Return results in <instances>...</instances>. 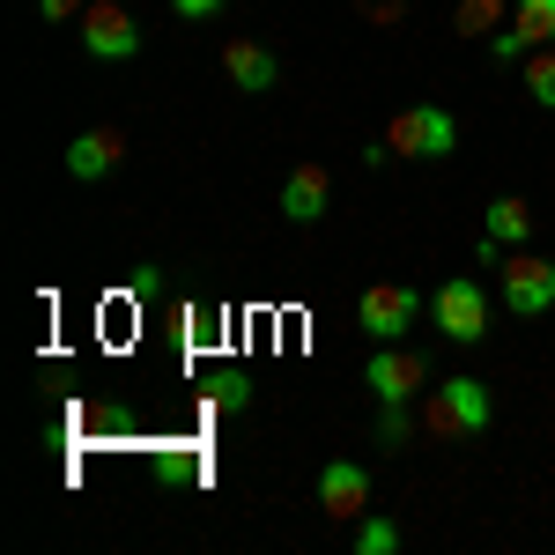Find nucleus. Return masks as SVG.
Segmentation results:
<instances>
[{
    "label": "nucleus",
    "instance_id": "nucleus-1",
    "mask_svg": "<svg viewBox=\"0 0 555 555\" xmlns=\"http://www.w3.org/2000/svg\"><path fill=\"white\" fill-rule=\"evenodd\" d=\"M385 149H400L408 164H437V156L460 149V119L444 104H400L392 127H385Z\"/></svg>",
    "mask_w": 555,
    "mask_h": 555
},
{
    "label": "nucleus",
    "instance_id": "nucleus-2",
    "mask_svg": "<svg viewBox=\"0 0 555 555\" xmlns=\"http://www.w3.org/2000/svg\"><path fill=\"white\" fill-rule=\"evenodd\" d=\"M489 429V392L474 378H437L429 385V400H423V437H481Z\"/></svg>",
    "mask_w": 555,
    "mask_h": 555
},
{
    "label": "nucleus",
    "instance_id": "nucleus-3",
    "mask_svg": "<svg viewBox=\"0 0 555 555\" xmlns=\"http://www.w3.org/2000/svg\"><path fill=\"white\" fill-rule=\"evenodd\" d=\"M429 319H437V334H444V341L474 348L481 334H489V289H481L474 274H452V282H437V289H429Z\"/></svg>",
    "mask_w": 555,
    "mask_h": 555
},
{
    "label": "nucleus",
    "instance_id": "nucleus-4",
    "mask_svg": "<svg viewBox=\"0 0 555 555\" xmlns=\"http://www.w3.org/2000/svg\"><path fill=\"white\" fill-rule=\"evenodd\" d=\"M548 304H555V259L512 245V253H504V311H512V319H541Z\"/></svg>",
    "mask_w": 555,
    "mask_h": 555
},
{
    "label": "nucleus",
    "instance_id": "nucleus-5",
    "mask_svg": "<svg viewBox=\"0 0 555 555\" xmlns=\"http://www.w3.org/2000/svg\"><path fill=\"white\" fill-rule=\"evenodd\" d=\"M415 319H423V297H415L408 282H371V289L356 297V326H363L371 341H400Z\"/></svg>",
    "mask_w": 555,
    "mask_h": 555
},
{
    "label": "nucleus",
    "instance_id": "nucleus-6",
    "mask_svg": "<svg viewBox=\"0 0 555 555\" xmlns=\"http://www.w3.org/2000/svg\"><path fill=\"white\" fill-rule=\"evenodd\" d=\"M82 52L89 60H133L141 52V23L119 0H89L82 8Z\"/></svg>",
    "mask_w": 555,
    "mask_h": 555
},
{
    "label": "nucleus",
    "instance_id": "nucleus-7",
    "mask_svg": "<svg viewBox=\"0 0 555 555\" xmlns=\"http://www.w3.org/2000/svg\"><path fill=\"white\" fill-rule=\"evenodd\" d=\"M319 512L334 518V526H356V518L371 512V474H363V460H326L319 467Z\"/></svg>",
    "mask_w": 555,
    "mask_h": 555
},
{
    "label": "nucleus",
    "instance_id": "nucleus-8",
    "mask_svg": "<svg viewBox=\"0 0 555 555\" xmlns=\"http://www.w3.org/2000/svg\"><path fill=\"white\" fill-rule=\"evenodd\" d=\"M363 378H371V392L378 400H415L429 378V363L415 356V348H400V341H378V356L363 363Z\"/></svg>",
    "mask_w": 555,
    "mask_h": 555
},
{
    "label": "nucleus",
    "instance_id": "nucleus-9",
    "mask_svg": "<svg viewBox=\"0 0 555 555\" xmlns=\"http://www.w3.org/2000/svg\"><path fill=\"white\" fill-rule=\"evenodd\" d=\"M222 75L245 96H267V89L282 82V60H274V44H259V38H230L222 44Z\"/></svg>",
    "mask_w": 555,
    "mask_h": 555
},
{
    "label": "nucleus",
    "instance_id": "nucleus-10",
    "mask_svg": "<svg viewBox=\"0 0 555 555\" xmlns=\"http://www.w3.org/2000/svg\"><path fill=\"white\" fill-rule=\"evenodd\" d=\"M119 156H127V133L119 127H89L67 141V178H82V185H96V178L119 171Z\"/></svg>",
    "mask_w": 555,
    "mask_h": 555
},
{
    "label": "nucleus",
    "instance_id": "nucleus-11",
    "mask_svg": "<svg viewBox=\"0 0 555 555\" xmlns=\"http://www.w3.org/2000/svg\"><path fill=\"white\" fill-rule=\"evenodd\" d=\"M326 193H334L326 164H297L289 185H282V215H289V222H319V215H326Z\"/></svg>",
    "mask_w": 555,
    "mask_h": 555
},
{
    "label": "nucleus",
    "instance_id": "nucleus-12",
    "mask_svg": "<svg viewBox=\"0 0 555 555\" xmlns=\"http://www.w3.org/2000/svg\"><path fill=\"white\" fill-rule=\"evenodd\" d=\"M481 230H489V237H496V245L512 253V245H526V237H533V208H526L518 193H504V201H489V215H481Z\"/></svg>",
    "mask_w": 555,
    "mask_h": 555
},
{
    "label": "nucleus",
    "instance_id": "nucleus-13",
    "mask_svg": "<svg viewBox=\"0 0 555 555\" xmlns=\"http://www.w3.org/2000/svg\"><path fill=\"white\" fill-rule=\"evenodd\" d=\"M512 30L526 44H555V0H512Z\"/></svg>",
    "mask_w": 555,
    "mask_h": 555
},
{
    "label": "nucleus",
    "instance_id": "nucleus-14",
    "mask_svg": "<svg viewBox=\"0 0 555 555\" xmlns=\"http://www.w3.org/2000/svg\"><path fill=\"white\" fill-rule=\"evenodd\" d=\"M392 548H400V526H392L385 512L356 518V555H392Z\"/></svg>",
    "mask_w": 555,
    "mask_h": 555
},
{
    "label": "nucleus",
    "instance_id": "nucleus-15",
    "mask_svg": "<svg viewBox=\"0 0 555 555\" xmlns=\"http://www.w3.org/2000/svg\"><path fill=\"white\" fill-rule=\"evenodd\" d=\"M415 437V415H408V400H378V444L385 452H400Z\"/></svg>",
    "mask_w": 555,
    "mask_h": 555
},
{
    "label": "nucleus",
    "instance_id": "nucleus-16",
    "mask_svg": "<svg viewBox=\"0 0 555 555\" xmlns=\"http://www.w3.org/2000/svg\"><path fill=\"white\" fill-rule=\"evenodd\" d=\"M504 0H460V38H496Z\"/></svg>",
    "mask_w": 555,
    "mask_h": 555
},
{
    "label": "nucleus",
    "instance_id": "nucleus-17",
    "mask_svg": "<svg viewBox=\"0 0 555 555\" xmlns=\"http://www.w3.org/2000/svg\"><path fill=\"white\" fill-rule=\"evenodd\" d=\"M526 96H533L541 112H555V52H541V60H526Z\"/></svg>",
    "mask_w": 555,
    "mask_h": 555
},
{
    "label": "nucleus",
    "instance_id": "nucleus-18",
    "mask_svg": "<svg viewBox=\"0 0 555 555\" xmlns=\"http://www.w3.org/2000/svg\"><path fill=\"white\" fill-rule=\"evenodd\" d=\"M245 400H253V385L237 378V371H222V378H215V408H245Z\"/></svg>",
    "mask_w": 555,
    "mask_h": 555
},
{
    "label": "nucleus",
    "instance_id": "nucleus-19",
    "mask_svg": "<svg viewBox=\"0 0 555 555\" xmlns=\"http://www.w3.org/2000/svg\"><path fill=\"white\" fill-rule=\"evenodd\" d=\"M489 52H496V60H526V52H533V44L518 38V30H496V38H489Z\"/></svg>",
    "mask_w": 555,
    "mask_h": 555
},
{
    "label": "nucleus",
    "instance_id": "nucleus-20",
    "mask_svg": "<svg viewBox=\"0 0 555 555\" xmlns=\"http://www.w3.org/2000/svg\"><path fill=\"white\" fill-rule=\"evenodd\" d=\"M44 23H82V0H38Z\"/></svg>",
    "mask_w": 555,
    "mask_h": 555
},
{
    "label": "nucleus",
    "instance_id": "nucleus-21",
    "mask_svg": "<svg viewBox=\"0 0 555 555\" xmlns=\"http://www.w3.org/2000/svg\"><path fill=\"white\" fill-rule=\"evenodd\" d=\"M171 15H185V23H201V15H222V0H171Z\"/></svg>",
    "mask_w": 555,
    "mask_h": 555
},
{
    "label": "nucleus",
    "instance_id": "nucleus-22",
    "mask_svg": "<svg viewBox=\"0 0 555 555\" xmlns=\"http://www.w3.org/2000/svg\"><path fill=\"white\" fill-rule=\"evenodd\" d=\"M104 437H133V415H127V408H104Z\"/></svg>",
    "mask_w": 555,
    "mask_h": 555
},
{
    "label": "nucleus",
    "instance_id": "nucleus-23",
    "mask_svg": "<svg viewBox=\"0 0 555 555\" xmlns=\"http://www.w3.org/2000/svg\"><path fill=\"white\" fill-rule=\"evenodd\" d=\"M363 15H378V23H400V0H363Z\"/></svg>",
    "mask_w": 555,
    "mask_h": 555
}]
</instances>
